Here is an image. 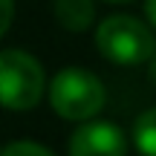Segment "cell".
Returning a JSON list of instances; mask_svg holds the SVG:
<instances>
[{"instance_id": "52a82bcc", "label": "cell", "mask_w": 156, "mask_h": 156, "mask_svg": "<svg viewBox=\"0 0 156 156\" xmlns=\"http://www.w3.org/2000/svg\"><path fill=\"white\" fill-rule=\"evenodd\" d=\"M0 156H55L49 147H44L41 142H29V139H17L0 147Z\"/></svg>"}, {"instance_id": "8fae6325", "label": "cell", "mask_w": 156, "mask_h": 156, "mask_svg": "<svg viewBox=\"0 0 156 156\" xmlns=\"http://www.w3.org/2000/svg\"><path fill=\"white\" fill-rule=\"evenodd\" d=\"M104 3H113V6H122V3H133V0H104Z\"/></svg>"}, {"instance_id": "30bf717a", "label": "cell", "mask_w": 156, "mask_h": 156, "mask_svg": "<svg viewBox=\"0 0 156 156\" xmlns=\"http://www.w3.org/2000/svg\"><path fill=\"white\" fill-rule=\"evenodd\" d=\"M151 81L156 84V55H153V61H151Z\"/></svg>"}, {"instance_id": "5b68a950", "label": "cell", "mask_w": 156, "mask_h": 156, "mask_svg": "<svg viewBox=\"0 0 156 156\" xmlns=\"http://www.w3.org/2000/svg\"><path fill=\"white\" fill-rule=\"evenodd\" d=\"M52 15L67 32H87L95 23V0H52Z\"/></svg>"}, {"instance_id": "3957f363", "label": "cell", "mask_w": 156, "mask_h": 156, "mask_svg": "<svg viewBox=\"0 0 156 156\" xmlns=\"http://www.w3.org/2000/svg\"><path fill=\"white\" fill-rule=\"evenodd\" d=\"M49 90L41 61L26 49H0V107L26 113L41 104Z\"/></svg>"}, {"instance_id": "ba28073f", "label": "cell", "mask_w": 156, "mask_h": 156, "mask_svg": "<svg viewBox=\"0 0 156 156\" xmlns=\"http://www.w3.org/2000/svg\"><path fill=\"white\" fill-rule=\"evenodd\" d=\"M12 20H15V0H0V38L9 32Z\"/></svg>"}, {"instance_id": "7a4b0ae2", "label": "cell", "mask_w": 156, "mask_h": 156, "mask_svg": "<svg viewBox=\"0 0 156 156\" xmlns=\"http://www.w3.org/2000/svg\"><path fill=\"white\" fill-rule=\"evenodd\" d=\"M49 107L61 119L75 124L93 122L107 104V90L101 78L84 67H64L52 75L49 90H46Z\"/></svg>"}, {"instance_id": "8992f818", "label": "cell", "mask_w": 156, "mask_h": 156, "mask_svg": "<svg viewBox=\"0 0 156 156\" xmlns=\"http://www.w3.org/2000/svg\"><path fill=\"white\" fill-rule=\"evenodd\" d=\"M133 145L142 156H156V107L139 113L133 122Z\"/></svg>"}, {"instance_id": "277c9868", "label": "cell", "mask_w": 156, "mask_h": 156, "mask_svg": "<svg viewBox=\"0 0 156 156\" xmlns=\"http://www.w3.org/2000/svg\"><path fill=\"white\" fill-rule=\"evenodd\" d=\"M69 156H127V136L116 122L93 119L73 130L67 142Z\"/></svg>"}, {"instance_id": "6da1fadb", "label": "cell", "mask_w": 156, "mask_h": 156, "mask_svg": "<svg viewBox=\"0 0 156 156\" xmlns=\"http://www.w3.org/2000/svg\"><path fill=\"white\" fill-rule=\"evenodd\" d=\"M95 49L116 67H142L156 55V29L136 15H107L95 26Z\"/></svg>"}, {"instance_id": "9c48e42d", "label": "cell", "mask_w": 156, "mask_h": 156, "mask_svg": "<svg viewBox=\"0 0 156 156\" xmlns=\"http://www.w3.org/2000/svg\"><path fill=\"white\" fill-rule=\"evenodd\" d=\"M145 17H147V23L156 29V0H145Z\"/></svg>"}]
</instances>
